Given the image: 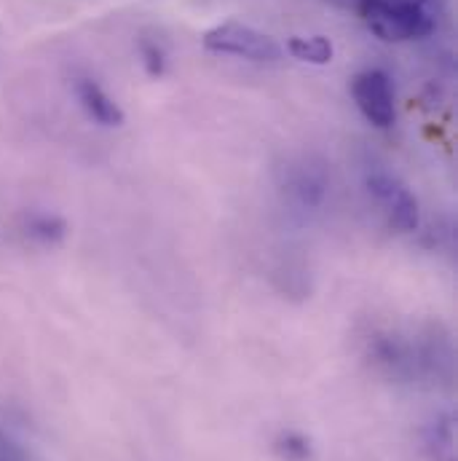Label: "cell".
Returning <instances> with one entry per match:
<instances>
[{"label": "cell", "instance_id": "6da1fadb", "mask_svg": "<svg viewBox=\"0 0 458 461\" xmlns=\"http://www.w3.org/2000/svg\"><path fill=\"white\" fill-rule=\"evenodd\" d=\"M443 0H359L367 30L383 43L429 38L443 19Z\"/></svg>", "mask_w": 458, "mask_h": 461}, {"label": "cell", "instance_id": "7a4b0ae2", "mask_svg": "<svg viewBox=\"0 0 458 461\" xmlns=\"http://www.w3.org/2000/svg\"><path fill=\"white\" fill-rule=\"evenodd\" d=\"M202 43H204V49L210 54L238 57V59H247V62L271 65V62L282 59V46L271 35H265V32H260V30H255V27H249L244 22H236V19L207 30Z\"/></svg>", "mask_w": 458, "mask_h": 461}, {"label": "cell", "instance_id": "3957f363", "mask_svg": "<svg viewBox=\"0 0 458 461\" xmlns=\"http://www.w3.org/2000/svg\"><path fill=\"white\" fill-rule=\"evenodd\" d=\"M351 97L364 121L375 129H391L397 123V95L389 73L381 68L362 70L351 78Z\"/></svg>", "mask_w": 458, "mask_h": 461}, {"label": "cell", "instance_id": "277c9868", "mask_svg": "<svg viewBox=\"0 0 458 461\" xmlns=\"http://www.w3.org/2000/svg\"><path fill=\"white\" fill-rule=\"evenodd\" d=\"M367 191L370 196L383 207L389 226L400 233H416L421 226V207L416 194L397 180L389 172H373L367 175Z\"/></svg>", "mask_w": 458, "mask_h": 461}, {"label": "cell", "instance_id": "5b68a950", "mask_svg": "<svg viewBox=\"0 0 458 461\" xmlns=\"http://www.w3.org/2000/svg\"><path fill=\"white\" fill-rule=\"evenodd\" d=\"M73 92H76V100H78L81 111L89 115L97 126H105V129L123 126L126 115L121 111V105L94 78H76Z\"/></svg>", "mask_w": 458, "mask_h": 461}, {"label": "cell", "instance_id": "8992f818", "mask_svg": "<svg viewBox=\"0 0 458 461\" xmlns=\"http://www.w3.org/2000/svg\"><path fill=\"white\" fill-rule=\"evenodd\" d=\"M424 451L429 461H458L456 456V419L451 413L437 416L424 429Z\"/></svg>", "mask_w": 458, "mask_h": 461}, {"label": "cell", "instance_id": "52a82bcc", "mask_svg": "<svg viewBox=\"0 0 458 461\" xmlns=\"http://www.w3.org/2000/svg\"><path fill=\"white\" fill-rule=\"evenodd\" d=\"M287 54L298 62L325 68L336 57V46L328 35H292L287 41Z\"/></svg>", "mask_w": 458, "mask_h": 461}, {"label": "cell", "instance_id": "ba28073f", "mask_svg": "<svg viewBox=\"0 0 458 461\" xmlns=\"http://www.w3.org/2000/svg\"><path fill=\"white\" fill-rule=\"evenodd\" d=\"M24 233L38 244L54 247V244H62L67 239V223L51 212H32L24 218Z\"/></svg>", "mask_w": 458, "mask_h": 461}, {"label": "cell", "instance_id": "9c48e42d", "mask_svg": "<svg viewBox=\"0 0 458 461\" xmlns=\"http://www.w3.org/2000/svg\"><path fill=\"white\" fill-rule=\"evenodd\" d=\"M287 191L295 196L298 204L303 207H319L325 194H328V180L322 172H314V169H306V172H298L292 177V183L287 185Z\"/></svg>", "mask_w": 458, "mask_h": 461}, {"label": "cell", "instance_id": "30bf717a", "mask_svg": "<svg viewBox=\"0 0 458 461\" xmlns=\"http://www.w3.org/2000/svg\"><path fill=\"white\" fill-rule=\"evenodd\" d=\"M274 454L282 461H314V446L303 432L284 429L274 440Z\"/></svg>", "mask_w": 458, "mask_h": 461}, {"label": "cell", "instance_id": "8fae6325", "mask_svg": "<svg viewBox=\"0 0 458 461\" xmlns=\"http://www.w3.org/2000/svg\"><path fill=\"white\" fill-rule=\"evenodd\" d=\"M139 57H142V65H145V73L150 76V78H161L164 73H166V49L158 43V41H150V38H145L142 43H139Z\"/></svg>", "mask_w": 458, "mask_h": 461}]
</instances>
